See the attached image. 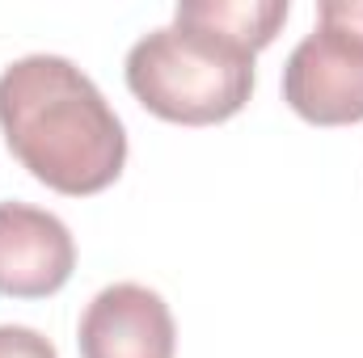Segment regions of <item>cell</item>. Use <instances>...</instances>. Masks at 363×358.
Masks as SVG:
<instances>
[{
	"label": "cell",
	"mask_w": 363,
	"mask_h": 358,
	"mask_svg": "<svg viewBox=\"0 0 363 358\" xmlns=\"http://www.w3.org/2000/svg\"><path fill=\"white\" fill-rule=\"evenodd\" d=\"M9 152L60 194H97L127 165V131L89 76L64 55H21L0 72Z\"/></svg>",
	"instance_id": "1"
},
{
	"label": "cell",
	"mask_w": 363,
	"mask_h": 358,
	"mask_svg": "<svg viewBox=\"0 0 363 358\" xmlns=\"http://www.w3.org/2000/svg\"><path fill=\"white\" fill-rule=\"evenodd\" d=\"M127 89L165 122L211 127L245 110L254 93V51L174 21L127 51Z\"/></svg>",
	"instance_id": "2"
},
{
	"label": "cell",
	"mask_w": 363,
	"mask_h": 358,
	"mask_svg": "<svg viewBox=\"0 0 363 358\" xmlns=\"http://www.w3.org/2000/svg\"><path fill=\"white\" fill-rule=\"evenodd\" d=\"M283 101L317 127L363 122V0H325L283 64Z\"/></svg>",
	"instance_id": "3"
},
{
	"label": "cell",
	"mask_w": 363,
	"mask_h": 358,
	"mask_svg": "<svg viewBox=\"0 0 363 358\" xmlns=\"http://www.w3.org/2000/svg\"><path fill=\"white\" fill-rule=\"evenodd\" d=\"M81 358H174L178 325L169 304L144 282L97 291L77 329Z\"/></svg>",
	"instance_id": "4"
},
{
	"label": "cell",
	"mask_w": 363,
	"mask_h": 358,
	"mask_svg": "<svg viewBox=\"0 0 363 358\" xmlns=\"http://www.w3.org/2000/svg\"><path fill=\"white\" fill-rule=\"evenodd\" d=\"M77 266L68 224L30 202H0V295L43 299L55 295Z\"/></svg>",
	"instance_id": "5"
},
{
	"label": "cell",
	"mask_w": 363,
	"mask_h": 358,
	"mask_svg": "<svg viewBox=\"0 0 363 358\" xmlns=\"http://www.w3.org/2000/svg\"><path fill=\"white\" fill-rule=\"evenodd\" d=\"M174 21L211 30L245 51L271 47L279 25L287 21V0H182Z\"/></svg>",
	"instance_id": "6"
},
{
	"label": "cell",
	"mask_w": 363,
	"mask_h": 358,
	"mask_svg": "<svg viewBox=\"0 0 363 358\" xmlns=\"http://www.w3.org/2000/svg\"><path fill=\"white\" fill-rule=\"evenodd\" d=\"M0 358H60L51 337L30 325H0Z\"/></svg>",
	"instance_id": "7"
}]
</instances>
